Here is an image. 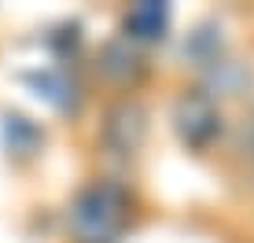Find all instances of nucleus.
Instances as JSON below:
<instances>
[{"label":"nucleus","instance_id":"nucleus-3","mask_svg":"<svg viewBox=\"0 0 254 243\" xmlns=\"http://www.w3.org/2000/svg\"><path fill=\"white\" fill-rule=\"evenodd\" d=\"M162 26H166V7H159V4L133 7V11H129V19H126V30L133 33V37H144V41L162 37Z\"/></svg>","mask_w":254,"mask_h":243},{"label":"nucleus","instance_id":"nucleus-1","mask_svg":"<svg viewBox=\"0 0 254 243\" xmlns=\"http://www.w3.org/2000/svg\"><path fill=\"white\" fill-rule=\"evenodd\" d=\"M133 199L115 181H96L89 184L70 206V229L77 243H115L122 229L129 225Z\"/></svg>","mask_w":254,"mask_h":243},{"label":"nucleus","instance_id":"nucleus-2","mask_svg":"<svg viewBox=\"0 0 254 243\" xmlns=\"http://www.w3.org/2000/svg\"><path fill=\"white\" fill-rule=\"evenodd\" d=\"M173 122H177L181 140L191 144V147H206L217 133H221V115H217L214 100H210V96H199V92L177 100Z\"/></svg>","mask_w":254,"mask_h":243}]
</instances>
